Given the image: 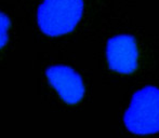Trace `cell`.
<instances>
[{"label":"cell","instance_id":"obj_1","mask_svg":"<svg viewBox=\"0 0 159 138\" xmlns=\"http://www.w3.org/2000/svg\"><path fill=\"white\" fill-rule=\"evenodd\" d=\"M84 13V0H43L37 11L40 30L50 37L73 32Z\"/></svg>","mask_w":159,"mask_h":138},{"label":"cell","instance_id":"obj_5","mask_svg":"<svg viewBox=\"0 0 159 138\" xmlns=\"http://www.w3.org/2000/svg\"><path fill=\"white\" fill-rule=\"evenodd\" d=\"M11 22L10 19L4 13L0 12V50L9 41V29H10Z\"/></svg>","mask_w":159,"mask_h":138},{"label":"cell","instance_id":"obj_2","mask_svg":"<svg viewBox=\"0 0 159 138\" xmlns=\"http://www.w3.org/2000/svg\"><path fill=\"white\" fill-rule=\"evenodd\" d=\"M125 125L136 135L159 132V88L145 86L133 95L124 118Z\"/></svg>","mask_w":159,"mask_h":138},{"label":"cell","instance_id":"obj_4","mask_svg":"<svg viewBox=\"0 0 159 138\" xmlns=\"http://www.w3.org/2000/svg\"><path fill=\"white\" fill-rule=\"evenodd\" d=\"M51 85L60 97L69 105H76L84 96V84L77 71L67 66H52L46 71Z\"/></svg>","mask_w":159,"mask_h":138},{"label":"cell","instance_id":"obj_3","mask_svg":"<svg viewBox=\"0 0 159 138\" xmlns=\"http://www.w3.org/2000/svg\"><path fill=\"white\" fill-rule=\"evenodd\" d=\"M106 57L109 68L119 73H131L138 67L136 41L130 35H119L108 40Z\"/></svg>","mask_w":159,"mask_h":138}]
</instances>
